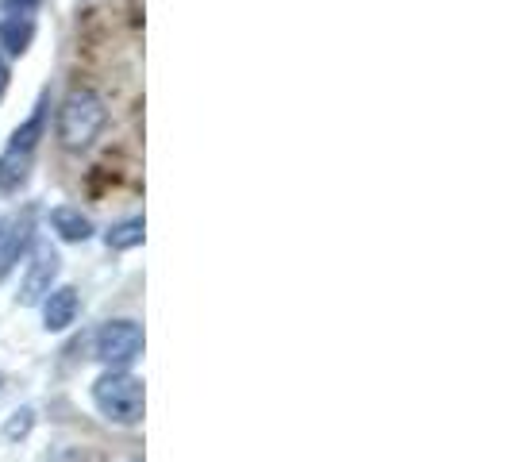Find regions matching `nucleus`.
Masks as SVG:
<instances>
[{
	"mask_svg": "<svg viewBox=\"0 0 512 462\" xmlns=\"http://www.w3.org/2000/svg\"><path fill=\"white\" fill-rule=\"evenodd\" d=\"M93 401L112 424H139L143 420V382L128 370H104L93 382Z\"/></svg>",
	"mask_w": 512,
	"mask_h": 462,
	"instance_id": "nucleus-2",
	"label": "nucleus"
},
{
	"mask_svg": "<svg viewBox=\"0 0 512 462\" xmlns=\"http://www.w3.org/2000/svg\"><path fill=\"white\" fill-rule=\"evenodd\" d=\"M31 235H35V212L24 208V216L12 224V231H4V239H0V278H8L16 270V262L31 247Z\"/></svg>",
	"mask_w": 512,
	"mask_h": 462,
	"instance_id": "nucleus-5",
	"label": "nucleus"
},
{
	"mask_svg": "<svg viewBox=\"0 0 512 462\" xmlns=\"http://www.w3.org/2000/svg\"><path fill=\"white\" fill-rule=\"evenodd\" d=\"M147 239V224H143V216H131L124 224H116V228L104 235V243L112 247V251H131V247H139Z\"/></svg>",
	"mask_w": 512,
	"mask_h": 462,
	"instance_id": "nucleus-9",
	"label": "nucleus"
},
{
	"mask_svg": "<svg viewBox=\"0 0 512 462\" xmlns=\"http://www.w3.org/2000/svg\"><path fill=\"white\" fill-rule=\"evenodd\" d=\"M27 166H31V154L8 147V151L0 154V189H16L27 178Z\"/></svg>",
	"mask_w": 512,
	"mask_h": 462,
	"instance_id": "nucleus-11",
	"label": "nucleus"
},
{
	"mask_svg": "<svg viewBox=\"0 0 512 462\" xmlns=\"http://www.w3.org/2000/svg\"><path fill=\"white\" fill-rule=\"evenodd\" d=\"M31 39H35L31 16H8V20L0 24V47L8 54H24L27 47H31Z\"/></svg>",
	"mask_w": 512,
	"mask_h": 462,
	"instance_id": "nucleus-8",
	"label": "nucleus"
},
{
	"mask_svg": "<svg viewBox=\"0 0 512 462\" xmlns=\"http://www.w3.org/2000/svg\"><path fill=\"white\" fill-rule=\"evenodd\" d=\"M0 4H4L12 16H27V12H35L43 0H0Z\"/></svg>",
	"mask_w": 512,
	"mask_h": 462,
	"instance_id": "nucleus-13",
	"label": "nucleus"
},
{
	"mask_svg": "<svg viewBox=\"0 0 512 462\" xmlns=\"http://www.w3.org/2000/svg\"><path fill=\"white\" fill-rule=\"evenodd\" d=\"M108 124V104L93 89H74L58 108V139L66 151H85Z\"/></svg>",
	"mask_w": 512,
	"mask_h": 462,
	"instance_id": "nucleus-1",
	"label": "nucleus"
},
{
	"mask_svg": "<svg viewBox=\"0 0 512 462\" xmlns=\"http://www.w3.org/2000/svg\"><path fill=\"white\" fill-rule=\"evenodd\" d=\"M58 266L62 258L54 251L51 243H39L31 251V262H27V274L20 282V305H43V297L51 293L54 278H58Z\"/></svg>",
	"mask_w": 512,
	"mask_h": 462,
	"instance_id": "nucleus-4",
	"label": "nucleus"
},
{
	"mask_svg": "<svg viewBox=\"0 0 512 462\" xmlns=\"http://www.w3.org/2000/svg\"><path fill=\"white\" fill-rule=\"evenodd\" d=\"M0 239H4V220H0Z\"/></svg>",
	"mask_w": 512,
	"mask_h": 462,
	"instance_id": "nucleus-15",
	"label": "nucleus"
},
{
	"mask_svg": "<svg viewBox=\"0 0 512 462\" xmlns=\"http://www.w3.org/2000/svg\"><path fill=\"white\" fill-rule=\"evenodd\" d=\"M51 228L58 231L66 243H85V239L93 235V220H89L81 208L62 205V208H54L51 212Z\"/></svg>",
	"mask_w": 512,
	"mask_h": 462,
	"instance_id": "nucleus-7",
	"label": "nucleus"
},
{
	"mask_svg": "<svg viewBox=\"0 0 512 462\" xmlns=\"http://www.w3.org/2000/svg\"><path fill=\"white\" fill-rule=\"evenodd\" d=\"M43 120H47V101H39V108L31 112V120L16 128V135H12V143H8V147H12V151L35 154V143H39V135H43Z\"/></svg>",
	"mask_w": 512,
	"mask_h": 462,
	"instance_id": "nucleus-10",
	"label": "nucleus"
},
{
	"mask_svg": "<svg viewBox=\"0 0 512 462\" xmlns=\"http://www.w3.org/2000/svg\"><path fill=\"white\" fill-rule=\"evenodd\" d=\"M143 355V328L135 320H108L97 332V359L112 370H124Z\"/></svg>",
	"mask_w": 512,
	"mask_h": 462,
	"instance_id": "nucleus-3",
	"label": "nucleus"
},
{
	"mask_svg": "<svg viewBox=\"0 0 512 462\" xmlns=\"http://www.w3.org/2000/svg\"><path fill=\"white\" fill-rule=\"evenodd\" d=\"M77 316V289L74 285H62V289H51L43 297V324L47 332H66Z\"/></svg>",
	"mask_w": 512,
	"mask_h": 462,
	"instance_id": "nucleus-6",
	"label": "nucleus"
},
{
	"mask_svg": "<svg viewBox=\"0 0 512 462\" xmlns=\"http://www.w3.org/2000/svg\"><path fill=\"white\" fill-rule=\"evenodd\" d=\"M4 89H8V66L0 62V97H4Z\"/></svg>",
	"mask_w": 512,
	"mask_h": 462,
	"instance_id": "nucleus-14",
	"label": "nucleus"
},
{
	"mask_svg": "<svg viewBox=\"0 0 512 462\" xmlns=\"http://www.w3.org/2000/svg\"><path fill=\"white\" fill-rule=\"evenodd\" d=\"M31 428H35V412L20 409V412H12V420L4 424V436H8V439H24Z\"/></svg>",
	"mask_w": 512,
	"mask_h": 462,
	"instance_id": "nucleus-12",
	"label": "nucleus"
},
{
	"mask_svg": "<svg viewBox=\"0 0 512 462\" xmlns=\"http://www.w3.org/2000/svg\"><path fill=\"white\" fill-rule=\"evenodd\" d=\"M0 382H4V378H0Z\"/></svg>",
	"mask_w": 512,
	"mask_h": 462,
	"instance_id": "nucleus-16",
	"label": "nucleus"
}]
</instances>
